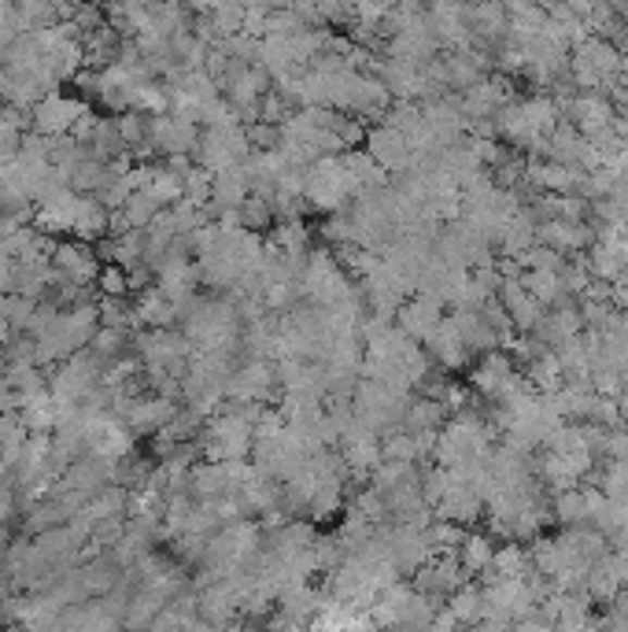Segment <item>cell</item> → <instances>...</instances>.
I'll use <instances>...</instances> for the list:
<instances>
[{"mask_svg": "<svg viewBox=\"0 0 628 632\" xmlns=\"http://www.w3.org/2000/svg\"><path fill=\"white\" fill-rule=\"evenodd\" d=\"M470 30L481 37V41H503L506 30H510V15H506L503 0H484V4L470 8Z\"/></svg>", "mask_w": 628, "mask_h": 632, "instance_id": "obj_7", "label": "cell"}, {"mask_svg": "<svg viewBox=\"0 0 628 632\" xmlns=\"http://www.w3.org/2000/svg\"><path fill=\"white\" fill-rule=\"evenodd\" d=\"M8 411H19V393L12 381L0 374V414H8Z\"/></svg>", "mask_w": 628, "mask_h": 632, "instance_id": "obj_16", "label": "cell"}, {"mask_svg": "<svg viewBox=\"0 0 628 632\" xmlns=\"http://www.w3.org/2000/svg\"><path fill=\"white\" fill-rule=\"evenodd\" d=\"M0 108H4V97H0Z\"/></svg>", "mask_w": 628, "mask_h": 632, "instance_id": "obj_19", "label": "cell"}, {"mask_svg": "<svg viewBox=\"0 0 628 632\" xmlns=\"http://www.w3.org/2000/svg\"><path fill=\"white\" fill-rule=\"evenodd\" d=\"M52 271L63 282L93 285L100 274V256L86 248V240H56L52 248Z\"/></svg>", "mask_w": 628, "mask_h": 632, "instance_id": "obj_2", "label": "cell"}, {"mask_svg": "<svg viewBox=\"0 0 628 632\" xmlns=\"http://www.w3.org/2000/svg\"><path fill=\"white\" fill-rule=\"evenodd\" d=\"M492 555H495V544H492V533H466L463 544H458V559H463V570L466 573H481L492 566Z\"/></svg>", "mask_w": 628, "mask_h": 632, "instance_id": "obj_9", "label": "cell"}, {"mask_svg": "<svg viewBox=\"0 0 628 632\" xmlns=\"http://www.w3.org/2000/svg\"><path fill=\"white\" fill-rule=\"evenodd\" d=\"M447 599H452V603H447V607H452V615L463 621V625H477V618H481V588H477V584L463 581Z\"/></svg>", "mask_w": 628, "mask_h": 632, "instance_id": "obj_13", "label": "cell"}, {"mask_svg": "<svg viewBox=\"0 0 628 632\" xmlns=\"http://www.w3.org/2000/svg\"><path fill=\"white\" fill-rule=\"evenodd\" d=\"M440 319H444V300L433 293H415V300L396 308V325L410 340H426L440 325Z\"/></svg>", "mask_w": 628, "mask_h": 632, "instance_id": "obj_4", "label": "cell"}, {"mask_svg": "<svg viewBox=\"0 0 628 632\" xmlns=\"http://www.w3.org/2000/svg\"><path fill=\"white\" fill-rule=\"evenodd\" d=\"M86 104L74 97H60V92H45L41 100L30 108V123L37 134L45 137H60V134H71V126L86 115Z\"/></svg>", "mask_w": 628, "mask_h": 632, "instance_id": "obj_1", "label": "cell"}, {"mask_svg": "<svg viewBox=\"0 0 628 632\" xmlns=\"http://www.w3.org/2000/svg\"><path fill=\"white\" fill-rule=\"evenodd\" d=\"M532 566V559H529V552L514 541V544H503V547H495V555H492V566L489 570H495L500 578H521L525 570Z\"/></svg>", "mask_w": 628, "mask_h": 632, "instance_id": "obj_12", "label": "cell"}, {"mask_svg": "<svg viewBox=\"0 0 628 632\" xmlns=\"http://www.w3.org/2000/svg\"><path fill=\"white\" fill-rule=\"evenodd\" d=\"M521 285L529 289L543 308H555L558 300H569L566 285H562V274L558 271H537V267H529V271H518Z\"/></svg>", "mask_w": 628, "mask_h": 632, "instance_id": "obj_8", "label": "cell"}, {"mask_svg": "<svg viewBox=\"0 0 628 632\" xmlns=\"http://www.w3.org/2000/svg\"><path fill=\"white\" fill-rule=\"evenodd\" d=\"M521 111H525V119H529V123L540 129V134H551V129L562 123V111H558V104H555V97H551V92H537V97H525L521 100Z\"/></svg>", "mask_w": 628, "mask_h": 632, "instance_id": "obj_10", "label": "cell"}, {"mask_svg": "<svg viewBox=\"0 0 628 632\" xmlns=\"http://www.w3.org/2000/svg\"><path fill=\"white\" fill-rule=\"evenodd\" d=\"M97 285H100V293H104V296H126V293H130V277H126V267H119V263H108V267H100V274H97Z\"/></svg>", "mask_w": 628, "mask_h": 632, "instance_id": "obj_14", "label": "cell"}, {"mask_svg": "<svg viewBox=\"0 0 628 632\" xmlns=\"http://www.w3.org/2000/svg\"><path fill=\"white\" fill-rule=\"evenodd\" d=\"M617 411H621V425L628 430V385L621 388V393H617Z\"/></svg>", "mask_w": 628, "mask_h": 632, "instance_id": "obj_17", "label": "cell"}, {"mask_svg": "<svg viewBox=\"0 0 628 632\" xmlns=\"http://www.w3.org/2000/svg\"><path fill=\"white\" fill-rule=\"evenodd\" d=\"M495 296L503 300V308H506V314H510V322H514V330H518V333H532V330H537V322L543 319V311H547L537 300V296L525 289L518 274H503L500 293H495Z\"/></svg>", "mask_w": 628, "mask_h": 632, "instance_id": "obj_3", "label": "cell"}, {"mask_svg": "<svg viewBox=\"0 0 628 632\" xmlns=\"http://www.w3.org/2000/svg\"><path fill=\"white\" fill-rule=\"evenodd\" d=\"M137 322L148 325V330H167L171 322H177V308L174 300L167 296L159 285H148L140 289V300H137Z\"/></svg>", "mask_w": 628, "mask_h": 632, "instance_id": "obj_6", "label": "cell"}, {"mask_svg": "<svg viewBox=\"0 0 628 632\" xmlns=\"http://www.w3.org/2000/svg\"><path fill=\"white\" fill-rule=\"evenodd\" d=\"M551 510H555V518L562 525H584L588 522V499H584V488H562L555 492V504H551Z\"/></svg>", "mask_w": 628, "mask_h": 632, "instance_id": "obj_11", "label": "cell"}, {"mask_svg": "<svg viewBox=\"0 0 628 632\" xmlns=\"http://www.w3.org/2000/svg\"><path fill=\"white\" fill-rule=\"evenodd\" d=\"M617 78L628 86V52H621V63H617Z\"/></svg>", "mask_w": 628, "mask_h": 632, "instance_id": "obj_18", "label": "cell"}, {"mask_svg": "<svg viewBox=\"0 0 628 632\" xmlns=\"http://www.w3.org/2000/svg\"><path fill=\"white\" fill-rule=\"evenodd\" d=\"M12 274H15V259L0 245V293H12Z\"/></svg>", "mask_w": 628, "mask_h": 632, "instance_id": "obj_15", "label": "cell"}, {"mask_svg": "<svg viewBox=\"0 0 628 632\" xmlns=\"http://www.w3.org/2000/svg\"><path fill=\"white\" fill-rule=\"evenodd\" d=\"M274 370L262 359H251L245 367H237L226 381V396L233 404H251V399H267L270 388H274Z\"/></svg>", "mask_w": 628, "mask_h": 632, "instance_id": "obj_5", "label": "cell"}]
</instances>
